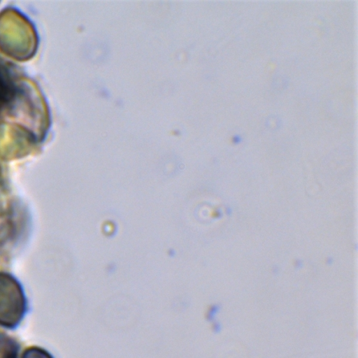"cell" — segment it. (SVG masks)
Here are the masks:
<instances>
[{
  "label": "cell",
  "mask_w": 358,
  "mask_h": 358,
  "mask_svg": "<svg viewBox=\"0 0 358 358\" xmlns=\"http://www.w3.org/2000/svg\"><path fill=\"white\" fill-rule=\"evenodd\" d=\"M22 358H52L45 350L36 347L27 349Z\"/></svg>",
  "instance_id": "cell-4"
},
{
  "label": "cell",
  "mask_w": 358,
  "mask_h": 358,
  "mask_svg": "<svg viewBox=\"0 0 358 358\" xmlns=\"http://www.w3.org/2000/svg\"><path fill=\"white\" fill-rule=\"evenodd\" d=\"M25 310L26 300L20 283L11 275L0 273V325L15 327Z\"/></svg>",
  "instance_id": "cell-1"
},
{
  "label": "cell",
  "mask_w": 358,
  "mask_h": 358,
  "mask_svg": "<svg viewBox=\"0 0 358 358\" xmlns=\"http://www.w3.org/2000/svg\"><path fill=\"white\" fill-rule=\"evenodd\" d=\"M17 345L10 337L0 335V358H17Z\"/></svg>",
  "instance_id": "cell-3"
},
{
  "label": "cell",
  "mask_w": 358,
  "mask_h": 358,
  "mask_svg": "<svg viewBox=\"0 0 358 358\" xmlns=\"http://www.w3.org/2000/svg\"><path fill=\"white\" fill-rule=\"evenodd\" d=\"M16 87L5 68L0 65V109L13 100Z\"/></svg>",
  "instance_id": "cell-2"
}]
</instances>
